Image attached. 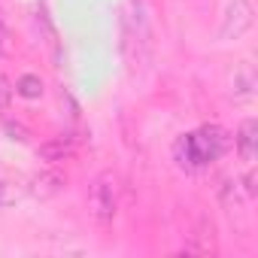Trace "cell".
I'll return each mask as SVG.
<instances>
[{"label":"cell","instance_id":"cell-7","mask_svg":"<svg viewBox=\"0 0 258 258\" xmlns=\"http://www.w3.org/2000/svg\"><path fill=\"white\" fill-rule=\"evenodd\" d=\"M252 88H255V76L249 67L234 73V97H252Z\"/></svg>","mask_w":258,"mask_h":258},{"label":"cell","instance_id":"cell-6","mask_svg":"<svg viewBox=\"0 0 258 258\" xmlns=\"http://www.w3.org/2000/svg\"><path fill=\"white\" fill-rule=\"evenodd\" d=\"M70 152H73V146H70V140H64V137H58V140L40 146V158H46V161H64Z\"/></svg>","mask_w":258,"mask_h":258},{"label":"cell","instance_id":"cell-9","mask_svg":"<svg viewBox=\"0 0 258 258\" xmlns=\"http://www.w3.org/2000/svg\"><path fill=\"white\" fill-rule=\"evenodd\" d=\"M19 198H22V188H19L16 182H10V179H0V210L13 207Z\"/></svg>","mask_w":258,"mask_h":258},{"label":"cell","instance_id":"cell-4","mask_svg":"<svg viewBox=\"0 0 258 258\" xmlns=\"http://www.w3.org/2000/svg\"><path fill=\"white\" fill-rule=\"evenodd\" d=\"M234 149L246 164H255L258 158V121L255 118H243L237 134H234Z\"/></svg>","mask_w":258,"mask_h":258},{"label":"cell","instance_id":"cell-10","mask_svg":"<svg viewBox=\"0 0 258 258\" xmlns=\"http://www.w3.org/2000/svg\"><path fill=\"white\" fill-rule=\"evenodd\" d=\"M13 52V31H10V22L0 10V55H10Z\"/></svg>","mask_w":258,"mask_h":258},{"label":"cell","instance_id":"cell-8","mask_svg":"<svg viewBox=\"0 0 258 258\" xmlns=\"http://www.w3.org/2000/svg\"><path fill=\"white\" fill-rule=\"evenodd\" d=\"M16 91H19L22 97L34 100V97H40V94H43V82H40V76H31V73H25V76L16 82Z\"/></svg>","mask_w":258,"mask_h":258},{"label":"cell","instance_id":"cell-3","mask_svg":"<svg viewBox=\"0 0 258 258\" xmlns=\"http://www.w3.org/2000/svg\"><path fill=\"white\" fill-rule=\"evenodd\" d=\"M255 25V10L249 0H231L228 10H225V19H222V28H219V40H240L252 31Z\"/></svg>","mask_w":258,"mask_h":258},{"label":"cell","instance_id":"cell-1","mask_svg":"<svg viewBox=\"0 0 258 258\" xmlns=\"http://www.w3.org/2000/svg\"><path fill=\"white\" fill-rule=\"evenodd\" d=\"M225 146H228V140L219 127H201V131L185 134L176 143V161L185 170H201V167L213 164L216 158H222Z\"/></svg>","mask_w":258,"mask_h":258},{"label":"cell","instance_id":"cell-11","mask_svg":"<svg viewBox=\"0 0 258 258\" xmlns=\"http://www.w3.org/2000/svg\"><path fill=\"white\" fill-rule=\"evenodd\" d=\"M10 103H13V88H10V82L4 79V73H0V112L10 109Z\"/></svg>","mask_w":258,"mask_h":258},{"label":"cell","instance_id":"cell-2","mask_svg":"<svg viewBox=\"0 0 258 258\" xmlns=\"http://www.w3.org/2000/svg\"><path fill=\"white\" fill-rule=\"evenodd\" d=\"M88 210H91L94 222H100V225H109L115 219V210H118V185H115V176L109 170L97 173L94 182L88 185Z\"/></svg>","mask_w":258,"mask_h":258},{"label":"cell","instance_id":"cell-5","mask_svg":"<svg viewBox=\"0 0 258 258\" xmlns=\"http://www.w3.org/2000/svg\"><path fill=\"white\" fill-rule=\"evenodd\" d=\"M64 185H67V179H64L61 173H55V170H43V173H37V176L31 179L28 195H34L37 201H49V198L61 195Z\"/></svg>","mask_w":258,"mask_h":258}]
</instances>
